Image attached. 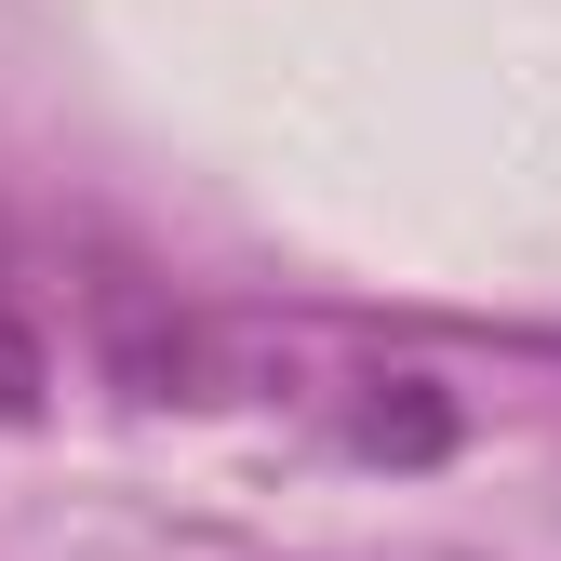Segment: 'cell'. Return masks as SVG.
<instances>
[{"label": "cell", "instance_id": "cell-1", "mask_svg": "<svg viewBox=\"0 0 561 561\" xmlns=\"http://www.w3.org/2000/svg\"><path fill=\"white\" fill-rule=\"evenodd\" d=\"M41 388H54V347H41V321L14 308V280H0V428H27Z\"/></svg>", "mask_w": 561, "mask_h": 561}, {"label": "cell", "instance_id": "cell-2", "mask_svg": "<svg viewBox=\"0 0 561 561\" xmlns=\"http://www.w3.org/2000/svg\"><path fill=\"white\" fill-rule=\"evenodd\" d=\"M362 442L375 455H442V401H362Z\"/></svg>", "mask_w": 561, "mask_h": 561}]
</instances>
